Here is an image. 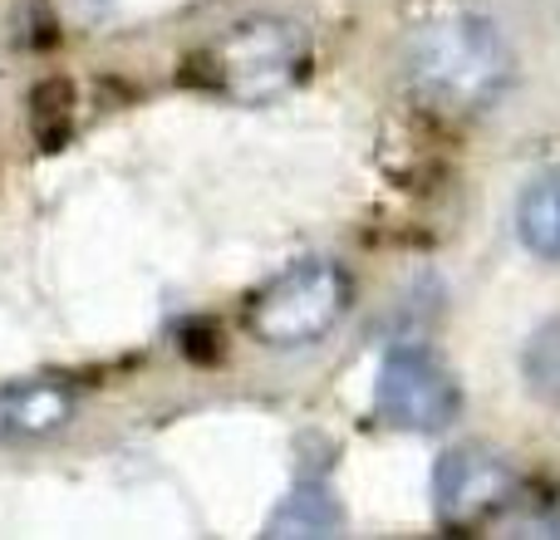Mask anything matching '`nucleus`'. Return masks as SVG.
<instances>
[{
  "instance_id": "obj_8",
  "label": "nucleus",
  "mask_w": 560,
  "mask_h": 540,
  "mask_svg": "<svg viewBox=\"0 0 560 540\" xmlns=\"http://www.w3.org/2000/svg\"><path fill=\"white\" fill-rule=\"evenodd\" d=\"M69 413H74V398L59 384H30V388H15V394L0 398V427L20 433V437L55 433V427L69 423Z\"/></svg>"
},
{
  "instance_id": "obj_1",
  "label": "nucleus",
  "mask_w": 560,
  "mask_h": 540,
  "mask_svg": "<svg viewBox=\"0 0 560 540\" xmlns=\"http://www.w3.org/2000/svg\"><path fill=\"white\" fill-rule=\"evenodd\" d=\"M512 69L516 55L497 30V20L472 15V10L418 20L404 39V55H398L408 98L447 118L492 108L512 84Z\"/></svg>"
},
{
  "instance_id": "obj_4",
  "label": "nucleus",
  "mask_w": 560,
  "mask_h": 540,
  "mask_svg": "<svg viewBox=\"0 0 560 540\" xmlns=\"http://www.w3.org/2000/svg\"><path fill=\"white\" fill-rule=\"evenodd\" d=\"M374 413L394 433L433 437L463 418V388L433 349L394 344L374 374Z\"/></svg>"
},
{
  "instance_id": "obj_9",
  "label": "nucleus",
  "mask_w": 560,
  "mask_h": 540,
  "mask_svg": "<svg viewBox=\"0 0 560 540\" xmlns=\"http://www.w3.org/2000/svg\"><path fill=\"white\" fill-rule=\"evenodd\" d=\"M522 374H526V388L541 403L560 408V319H551V325H541L532 334V344L522 354Z\"/></svg>"
},
{
  "instance_id": "obj_7",
  "label": "nucleus",
  "mask_w": 560,
  "mask_h": 540,
  "mask_svg": "<svg viewBox=\"0 0 560 540\" xmlns=\"http://www.w3.org/2000/svg\"><path fill=\"white\" fill-rule=\"evenodd\" d=\"M516 236L532 256L560 266V167H546L516 197Z\"/></svg>"
},
{
  "instance_id": "obj_6",
  "label": "nucleus",
  "mask_w": 560,
  "mask_h": 540,
  "mask_svg": "<svg viewBox=\"0 0 560 540\" xmlns=\"http://www.w3.org/2000/svg\"><path fill=\"white\" fill-rule=\"evenodd\" d=\"M339 531H345V506H339V496L325 482H300L266 516V536H276V540H310V536L329 540Z\"/></svg>"
},
{
  "instance_id": "obj_2",
  "label": "nucleus",
  "mask_w": 560,
  "mask_h": 540,
  "mask_svg": "<svg viewBox=\"0 0 560 540\" xmlns=\"http://www.w3.org/2000/svg\"><path fill=\"white\" fill-rule=\"evenodd\" d=\"M310 69V39L280 15H246L192 55V79L226 104L261 108L285 98Z\"/></svg>"
},
{
  "instance_id": "obj_5",
  "label": "nucleus",
  "mask_w": 560,
  "mask_h": 540,
  "mask_svg": "<svg viewBox=\"0 0 560 540\" xmlns=\"http://www.w3.org/2000/svg\"><path fill=\"white\" fill-rule=\"evenodd\" d=\"M516 472L492 447H447L433 462V512L443 531H477L512 512Z\"/></svg>"
},
{
  "instance_id": "obj_3",
  "label": "nucleus",
  "mask_w": 560,
  "mask_h": 540,
  "mask_svg": "<svg viewBox=\"0 0 560 540\" xmlns=\"http://www.w3.org/2000/svg\"><path fill=\"white\" fill-rule=\"evenodd\" d=\"M354 285L349 270L329 256H300L276 270L246 305V334L266 349H305L319 344L345 319Z\"/></svg>"
}]
</instances>
